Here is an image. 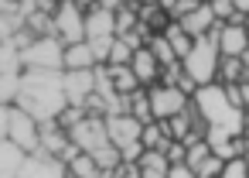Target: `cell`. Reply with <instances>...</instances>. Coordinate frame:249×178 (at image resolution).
Here are the masks:
<instances>
[{"label":"cell","mask_w":249,"mask_h":178,"mask_svg":"<svg viewBox=\"0 0 249 178\" xmlns=\"http://www.w3.org/2000/svg\"><path fill=\"white\" fill-rule=\"evenodd\" d=\"M21 110H28L38 123L58 120L72 103L65 93V72H48V69H24L21 89L14 99Z\"/></svg>","instance_id":"6da1fadb"},{"label":"cell","mask_w":249,"mask_h":178,"mask_svg":"<svg viewBox=\"0 0 249 178\" xmlns=\"http://www.w3.org/2000/svg\"><path fill=\"white\" fill-rule=\"evenodd\" d=\"M195 106L208 127H225L232 134H246V110L235 106L222 82H208L195 93Z\"/></svg>","instance_id":"7a4b0ae2"},{"label":"cell","mask_w":249,"mask_h":178,"mask_svg":"<svg viewBox=\"0 0 249 178\" xmlns=\"http://www.w3.org/2000/svg\"><path fill=\"white\" fill-rule=\"evenodd\" d=\"M0 137L14 140L28 154H38L41 151V123L28 110H21L18 103H4V110H0Z\"/></svg>","instance_id":"3957f363"},{"label":"cell","mask_w":249,"mask_h":178,"mask_svg":"<svg viewBox=\"0 0 249 178\" xmlns=\"http://www.w3.org/2000/svg\"><path fill=\"white\" fill-rule=\"evenodd\" d=\"M184 72L198 82V86H208V82H218V65H222V52H218V41L212 35L198 38L195 48L181 59Z\"/></svg>","instance_id":"277c9868"},{"label":"cell","mask_w":249,"mask_h":178,"mask_svg":"<svg viewBox=\"0 0 249 178\" xmlns=\"http://www.w3.org/2000/svg\"><path fill=\"white\" fill-rule=\"evenodd\" d=\"M24 69H48V72H65V41L62 38H38L31 48L21 52Z\"/></svg>","instance_id":"5b68a950"},{"label":"cell","mask_w":249,"mask_h":178,"mask_svg":"<svg viewBox=\"0 0 249 178\" xmlns=\"http://www.w3.org/2000/svg\"><path fill=\"white\" fill-rule=\"evenodd\" d=\"M147 93H150V106H154V117L157 120H171L181 110H188V103H191L188 93H181L178 86H167V82H154Z\"/></svg>","instance_id":"8992f818"},{"label":"cell","mask_w":249,"mask_h":178,"mask_svg":"<svg viewBox=\"0 0 249 178\" xmlns=\"http://www.w3.org/2000/svg\"><path fill=\"white\" fill-rule=\"evenodd\" d=\"M55 24H58V38H62L65 45L86 41V11L75 4V0H62V4H58Z\"/></svg>","instance_id":"52a82bcc"},{"label":"cell","mask_w":249,"mask_h":178,"mask_svg":"<svg viewBox=\"0 0 249 178\" xmlns=\"http://www.w3.org/2000/svg\"><path fill=\"white\" fill-rule=\"evenodd\" d=\"M69 134H72V140H75L82 151H89V154H96L99 147L113 144L109 127H106V117H86V120H82L79 127H72Z\"/></svg>","instance_id":"ba28073f"},{"label":"cell","mask_w":249,"mask_h":178,"mask_svg":"<svg viewBox=\"0 0 249 178\" xmlns=\"http://www.w3.org/2000/svg\"><path fill=\"white\" fill-rule=\"evenodd\" d=\"M18 178H69V164L62 158H55V154L38 151V154H28V161H24Z\"/></svg>","instance_id":"9c48e42d"},{"label":"cell","mask_w":249,"mask_h":178,"mask_svg":"<svg viewBox=\"0 0 249 178\" xmlns=\"http://www.w3.org/2000/svg\"><path fill=\"white\" fill-rule=\"evenodd\" d=\"M212 38L218 41V52L229 55V59H242L246 48H249V35H246V24H215Z\"/></svg>","instance_id":"30bf717a"},{"label":"cell","mask_w":249,"mask_h":178,"mask_svg":"<svg viewBox=\"0 0 249 178\" xmlns=\"http://www.w3.org/2000/svg\"><path fill=\"white\" fill-rule=\"evenodd\" d=\"M65 93L72 106H86V99L96 93V69H75L65 72Z\"/></svg>","instance_id":"8fae6325"},{"label":"cell","mask_w":249,"mask_h":178,"mask_svg":"<svg viewBox=\"0 0 249 178\" xmlns=\"http://www.w3.org/2000/svg\"><path fill=\"white\" fill-rule=\"evenodd\" d=\"M103 38H116V11L92 7L86 11V41H103Z\"/></svg>","instance_id":"7c38bea8"},{"label":"cell","mask_w":249,"mask_h":178,"mask_svg":"<svg viewBox=\"0 0 249 178\" xmlns=\"http://www.w3.org/2000/svg\"><path fill=\"white\" fill-rule=\"evenodd\" d=\"M178 24H181V28L198 41V38H205V35H212V31H215L218 18H215V11H212V4H201L198 11H191V14H188V18H181Z\"/></svg>","instance_id":"4fadbf2b"},{"label":"cell","mask_w":249,"mask_h":178,"mask_svg":"<svg viewBox=\"0 0 249 178\" xmlns=\"http://www.w3.org/2000/svg\"><path fill=\"white\" fill-rule=\"evenodd\" d=\"M130 65H133V72H137V79H140L143 89H150L154 82H160V62H157V55L150 48H140Z\"/></svg>","instance_id":"5bb4252c"},{"label":"cell","mask_w":249,"mask_h":178,"mask_svg":"<svg viewBox=\"0 0 249 178\" xmlns=\"http://www.w3.org/2000/svg\"><path fill=\"white\" fill-rule=\"evenodd\" d=\"M24 161H28V151L24 147H18L14 140L0 144V178H18L21 168H24Z\"/></svg>","instance_id":"9a60e30c"},{"label":"cell","mask_w":249,"mask_h":178,"mask_svg":"<svg viewBox=\"0 0 249 178\" xmlns=\"http://www.w3.org/2000/svg\"><path fill=\"white\" fill-rule=\"evenodd\" d=\"M99 59L92 52L89 41H79V45H65V72H75V69H96Z\"/></svg>","instance_id":"2e32d148"},{"label":"cell","mask_w":249,"mask_h":178,"mask_svg":"<svg viewBox=\"0 0 249 178\" xmlns=\"http://www.w3.org/2000/svg\"><path fill=\"white\" fill-rule=\"evenodd\" d=\"M137 168H140V178H171V161L164 151H143Z\"/></svg>","instance_id":"e0dca14e"},{"label":"cell","mask_w":249,"mask_h":178,"mask_svg":"<svg viewBox=\"0 0 249 178\" xmlns=\"http://www.w3.org/2000/svg\"><path fill=\"white\" fill-rule=\"evenodd\" d=\"M106 171L99 168V161L89 154V151H82L79 158H72L69 161V178H103Z\"/></svg>","instance_id":"ac0fdd59"},{"label":"cell","mask_w":249,"mask_h":178,"mask_svg":"<svg viewBox=\"0 0 249 178\" xmlns=\"http://www.w3.org/2000/svg\"><path fill=\"white\" fill-rule=\"evenodd\" d=\"M109 72H113V86H116V93L130 96V93L143 89L140 79H137V72H133V65H109Z\"/></svg>","instance_id":"d6986e66"},{"label":"cell","mask_w":249,"mask_h":178,"mask_svg":"<svg viewBox=\"0 0 249 178\" xmlns=\"http://www.w3.org/2000/svg\"><path fill=\"white\" fill-rule=\"evenodd\" d=\"M130 117H137L143 127L157 120V117H154V106H150V93H147V89H137V93H130Z\"/></svg>","instance_id":"ffe728a7"},{"label":"cell","mask_w":249,"mask_h":178,"mask_svg":"<svg viewBox=\"0 0 249 178\" xmlns=\"http://www.w3.org/2000/svg\"><path fill=\"white\" fill-rule=\"evenodd\" d=\"M147 48H150V52L157 55V62H160V69H171V65H181V59H178V52L171 48V41H167V35H154Z\"/></svg>","instance_id":"44dd1931"},{"label":"cell","mask_w":249,"mask_h":178,"mask_svg":"<svg viewBox=\"0 0 249 178\" xmlns=\"http://www.w3.org/2000/svg\"><path fill=\"white\" fill-rule=\"evenodd\" d=\"M218 82H222V86L246 82V65H242V59H229V55H222V65H218Z\"/></svg>","instance_id":"7402d4cb"},{"label":"cell","mask_w":249,"mask_h":178,"mask_svg":"<svg viewBox=\"0 0 249 178\" xmlns=\"http://www.w3.org/2000/svg\"><path fill=\"white\" fill-rule=\"evenodd\" d=\"M164 35H167V41H171V48L178 52V59H184V55H188V52L195 48V38H191V35H188V31H184V28H181L178 21H174V24H171V28L164 31Z\"/></svg>","instance_id":"603a6c76"},{"label":"cell","mask_w":249,"mask_h":178,"mask_svg":"<svg viewBox=\"0 0 249 178\" xmlns=\"http://www.w3.org/2000/svg\"><path fill=\"white\" fill-rule=\"evenodd\" d=\"M198 178H222V171H225V158H218V154H208L198 168Z\"/></svg>","instance_id":"cb8c5ba5"},{"label":"cell","mask_w":249,"mask_h":178,"mask_svg":"<svg viewBox=\"0 0 249 178\" xmlns=\"http://www.w3.org/2000/svg\"><path fill=\"white\" fill-rule=\"evenodd\" d=\"M96 93L99 96H116V86H113V72H109V65H96Z\"/></svg>","instance_id":"d4e9b609"},{"label":"cell","mask_w":249,"mask_h":178,"mask_svg":"<svg viewBox=\"0 0 249 178\" xmlns=\"http://www.w3.org/2000/svg\"><path fill=\"white\" fill-rule=\"evenodd\" d=\"M133 55H137V52H133L123 38H116V45H113V52H109V65H130Z\"/></svg>","instance_id":"484cf974"},{"label":"cell","mask_w":249,"mask_h":178,"mask_svg":"<svg viewBox=\"0 0 249 178\" xmlns=\"http://www.w3.org/2000/svg\"><path fill=\"white\" fill-rule=\"evenodd\" d=\"M208 4H212V11H215V18L222 21V24H229V21H235V4H232V0H208Z\"/></svg>","instance_id":"4316f807"},{"label":"cell","mask_w":249,"mask_h":178,"mask_svg":"<svg viewBox=\"0 0 249 178\" xmlns=\"http://www.w3.org/2000/svg\"><path fill=\"white\" fill-rule=\"evenodd\" d=\"M222 178H249V158H232V161H225Z\"/></svg>","instance_id":"83f0119b"},{"label":"cell","mask_w":249,"mask_h":178,"mask_svg":"<svg viewBox=\"0 0 249 178\" xmlns=\"http://www.w3.org/2000/svg\"><path fill=\"white\" fill-rule=\"evenodd\" d=\"M164 154H167L171 164H181V161H188V144H184V140H171Z\"/></svg>","instance_id":"f1b7e54d"},{"label":"cell","mask_w":249,"mask_h":178,"mask_svg":"<svg viewBox=\"0 0 249 178\" xmlns=\"http://www.w3.org/2000/svg\"><path fill=\"white\" fill-rule=\"evenodd\" d=\"M103 178H140V168H137V164H126V161H123V164H120L116 171H106Z\"/></svg>","instance_id":"f546056e"},{"label":"cell","mask_w":249,"mask_h":178,"mask_svg":"<svg viewBox=\"0 0 249 178\" xmlns=\"http://www.w3.org/2000/svg\"><path fill=\"white\" fill-rule=\"evenodd\" d=\"M171 178H198V171L188 161H181V164H171Z\"/></svg>","instance_id":"4dcf8cb0"},{"label":"cell","mask_w":249,"mask_h":178,"mask_svg":"<svg viewBox=\"0 0 249 178\" xmlns=\"http://www.w3.org/2000/svg\"><path fill=\"white\" fill-rule=\"evenodd\" d=\"M239 86H242V106L249 110V82H239Z\"/></svg>","instance_id":"1f68e13d"},{"label":"cell","mask_w":249,"mask_h":178,"mask_svg":"<svg viewBox=\"0 0 249 178\" xmlns=\"http://www.w3.org/2000/svg\"><path fill=\"white\" fill-rule=\"evenodd\" d=\"M242 65H246V82H249V48H246V55H242Z\"/></svg>","instance_id":"d6a6232c"},{"label":"cell","mask_w":249,"mask_h":178,"mask_svg":"<svg viewBox=\"0 0 249 178\" xmlns=\"http://www.w3.org/2000/svg\"><path fill=\"white\" fill-rule=\"evenodd\" d=\"M246 134H249V110H246Z\"/></svg>","instance_id":"836d02e7"},{"label":"cell","mask_w":249,"mask_h":178,"mask_svg":"<svg viewBox=\"0 0 249 178\" xmlns=\"http://www.w3.org/2000/svg\"><path fill=\"white\" fill-rule=\"evenodd\" d=\"M246 35H249V18H246Z\"/></svg>","instance_id":"e575fe53"}]
</instances>
